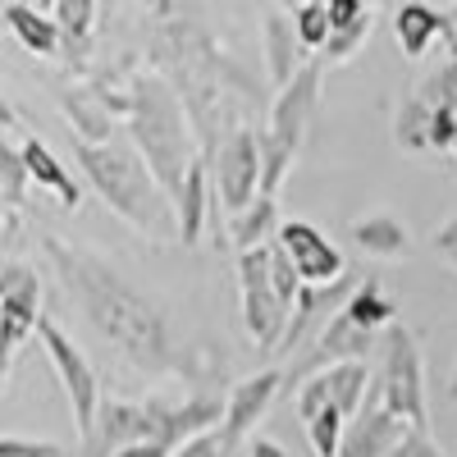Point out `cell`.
I'll use <instances>...</instances> for the list:
<instances>
[{
	"label": "cell",
	"mask_w": 457,
	"mask_h": 457,
	"mask_svg": "<svg viewBox=\"0 0 457 457\" xmlns=\"http://www.w3.org/2000/svg\"><path fill=\"white\" fill-rule=\"evenodd\" d=\"M42 252L51 256V265L60 270L64 288L73 293V302L83 307V316L96 325V334L105 343H114L137 370L146 375H165L179 366L174 357V334L165 325V316L151 307V302L129 288L120 275L110 270V265L83 247H73L55 234L42 238Z\"/></svg>",
	"instance_id": "1"
},
{
	"label": "cell",
	"mask_w": 457,
	"mask_h": 457,
	"mask_svg": "<svg viewBox=\"0 0 457 457\" xmlns=\"http://www.w3.org/2000/svg\"><path fill=\"white\" fill-rule=\"evenodd\" d=\"M73 161L83 165V174L101 193V202L120 220H129L137 234H146V238L174 234V206L165 197V187L156 183V174L142 165L137 151L114 146V142H105V146L73 142Z\"/></svg>",
	"instance_id": "2"
},
{
	"label": "cell",
	"mask_w": 457,
	"mask_h": 457,
	"mask_svg": "<svg viewBox=\"0 0 457 457\" xmlns=\"http://www.w3.org/2000/svg\"><path fill=\"white\" fill-rule=\"evenodd\" d=\"M129 129H133V151L142 156V165L156 174L165 197H174L187 165L197 161L193 133H187V110H183L179 92H170L151 73H137L133 92H129Z\"/></svg>",
	"instance_id": "3"
},
{
	"label": "cell",
	"mask_w": 457,
	"mask_h": 457,
	"mask_svg": "<svg viewBox=\"0 0 457 457\" xmlns=\"http://www.w3.org/2000/svg\"><path fill=\"white\" fill-rule=\"evenodd\" d=\"M379 403H385L407 430H430L426 411V361L421 343L407 325L385 329V385H379Z\"/></svg>",
	"instance_id": "4"
},
{
	"label": "cell",
	"mask_w": 457,
	"mask_h": 457,
	"mask_svg": "<svg viewBox=\"0 0 457 457\" xmlns=\"http://www.w3.org/2000/svg\"><path fill=\"white\" fill-rule=\"evenodd\" d=\"M37 338H42V348H46V357H51V366H55V375H60V389H64V398H69V407H73V426H79V439L87 444L92 439V430H96V407H101V379H96V370H92V361L83 357V348L73 343L55 320H37Z\"/></svg>",
	"instance_id": "5"
},
{
	"label": "cell",
	"mask_w": 457,
	"mask_h": 457,
	"mask_svg": "<svg viewBox=\"0 0 457 457\" xmlns=\"http://www.w3.org/2000/svg\"><path fill=\"white\" fill-rule=\"evenodd\" d=\"M238 312L261 353H275L288 329V307L270 284V247H256L238 256Z\"/></svg>",
	"instance_id": "6"
},
{
	"label": "cell",
	"mask_w": 457,
	"mask_h": 457,
	"mask_svg": "<svg viewBox=\"0 0 457 457\" xmlns=\"http://www.w3.org/2000/svg\"><path fill=\"white\" fill-rule=\"evenodd\" d=\"M211 187L228 215L247 211L261 197V146L252 129H228L211 146Z\"/></svg>",
	"instance_id": "7"
},
{
	"label": "cell",
	"mask_w": 457,
	"mask_h": 457,
	"mask_svg": "<svg viewBox=\"0 0 457 457\" xmlns=\"http://www.w3.org/2000/svg\"><path fill=\"white\" fill-rule=\"evenodd\" d=\"M320 79H325V64L312 60V64H302L293 73V83L284 92H275V110H270V133L279 146H288L293 156L302 151V142H307V129L316 120V101H320Z\"/></svg>",
	"instance_id": "8"
},
{
	"label": "cell",
	"mask_w": 457,
	"mask_h": 457,
	"mask_svg": "<svg viewBox=\"0 0 457 457\" xmlns=\"http://www.w3.org/2000/svg\"><path fill=\"white\" fill-rule=\"evenodd\" d=\"M275 243H279V252L293 261L297 279L307 284V288H325V284H338V279H343V252L320 234L316 224H307V220H284L279 234H275Z\"/></svg>",
	"instance_id": "9"
},
{
	"label": "cell",
	"mask_w": 457,
	"mask_h": 457,
	"mask_svg": "<svg viewBox=\"0 0 457 457\" xmlns=\"http://www.w3.org/2000/svg\"><path fill=\"white\" fill-rule=\"evenodd\" d=\"M42 320V279L28 265H0V353L14 357V348L37 334Z\"/></svg>",
	"instance_id": "10"
},
{
	"label": "cell",
	"mask_w": 457,
	"mask_h": 457,
	"mask_svg": "<svg viewBox=\"0 0 457 457\" xmlns=\"http://www.w3.org/2000/svg\"><path fill=\"white\" fill-rule=\"evenodd\" d=\"M353 275H343L338 284H325V288H307L302 284L297 302H293V312H288V329L279 338V348L275 353H302V348H312V343L320 338V329L348 307V297H353Z\"/></svg>",
	"instance_id": "11"
},
{
	"label": "cell",
	"mask_w": 457,
	"mask_h": 457,
	"mask_svg": "<svg viewBox=\"0 0 457 457\" xmlns=\"http://www.w3.org/2000/svg\"><path fill=\"white\" fill-rule=\"evenodd\" d=\"M146 439H156V430H151V416L142 403H129V398H101L96 407V430L92 439L83 444L87 457H114L120 448L129 444H146ZM161 444V439H156Z\"/></svg>",
	"instance_id": "12"
},
{
	"label": "cell",
	"mask_w": 457,
	"mask_h": 457,
	"mask_svg": "<svg viewBox=\"0 0 457 457\" xmlns=\"http://www.w3.org/2000/svg\"><path fill=\"white\" fill-rule=\"evenodd\" d=\"M279 389H284V370H261V375L243 379V385H234V389L224 394V421H220V430L228 435V444L238 448L256 430V421L270 411V403L279 398Z\"/></svg>",
	"instance_id": "13"
},
{
	"label": "cell",
	"mask_w": 457,
	"mask_h": 457,
	"mask_svg": "<svg viewBox=\"0 0 457 457\" xmlns=\"http://www.w3.org/2000/svg\"><path fill=\"white\" fill-rule=\"evenodd\" d=\"M403 430H407V426L398 421V416L379 403V398H370V403L353 416V426H348V435H343L338 457H394Z\"/></svg>",
	"instance_id": "14"
},
{
	"label": "cell",
	"mask_w": 457,
	"mask_h": 457,
	"mask_svg": "<svg viewBox=\"0 0 457 457\" xmlns=\"http://www.w3.org/2000/svg\"><path fill=\"white\" fill-rule=\"evenodd\" d=\"M394 32H398L403 55H411V60L430 55L435 42H448V55H457V28H453L448 14L435 10V5H416V0L398 5V10H394Z\"/></svg>",
	"instance_id": "15"
},
{
	"label": "cell",
	"mask_w": 457,
	"mask_h": 457,
	"mask_svg": "<svg viewBox=\"0 0 457 457\" xmlns=\"http://www.w3.org/2000/svg\"><path fill=\"white\" fill-rule=\"evenodd\" d=\"M366 348H375V334L357 329L348 316L338 312V316L320 329V338L312 343V357L293 370V379H307V375H316V370H325V366H338V361H361Z\"/></svg>",
	"instance_id": "16"
},
{
	"label": "cell",
	"mask_w": 457,
	"mask_h": 457,
	"mask_svg": "<svg viewBox=\"0 0 457 457\" xmlns=\"http://www.w3.org/2000/svg\"><path fill=\"white\" fill-rule=\"evenodd\" d=\"M174 234L179 243H202V228H206V211H211V165L193 161L183 174V183L174 187Z\"/></svg>",
	"instance_id": "17"
},
{
	"label": "cell",
	"mask_w": 457,
	"mask_h": 457,
	"mask_svg": "<svg viewBox=\"0 0 457 457\" xmlns=\"http://www.w3.org/2000/svg\"><path fill=\"white\" fill-rule=\"evenodd\" d=\"M60 114L73 129V142H87V146H105L114 133V110L92 92V87H64L60 92Z\"/></svg>",
	"instance_id": "18"
},
{
	"label": "cell",
	"mask_w": 457,
	"mask_h": 457,
	"mask_svg": "<svg viewBox=\"0 0 457 457\" xmlns=\"http://www.w3.org/2000/svg\"><path fill=\"white\" fill-rule=\"evenodd\" d=\"M19 156H23V170H28V179H32V183H42L51 197H60V206H64V211H79V202H83L79 183H73V174L55 161V151H51L42 137H23Z\"/></svg>",
	"instance_id": "19"
},
{
	"label": "cell",
	"mask_w": 457,
	"mask_h": 457,
	"mask_svg": "<svg viewBox=\"0 0 457 457\" xmlns=\"http://www.w3.org/2000/svg\"><path fill=\"white\" fill-rule=\"evenodd\" d=\"M0 23L19 37L23 51L42 55V60L60 55V28H55L51 10H37V5H23V0H10V5H0Z\"/></svg>",
	"instance_id": "20"
},
{
	"label": "cell",
	"mask_w": 457,
	"mask_h": 457,
	"mask_svg": "<svg viewBox=\"0 0 457 457\" xmlns=\"http://www.w3.org/2000/svg\"><path fill=\"white\" fill-rule=\"evenodd\" d=\"M353 243L379 261H403L411 252V234H407V224L389 211H375V215H361L353 220Z\"/></svg>",
	"instance_id": "21"
},
{
	"label": "cell",
	"mask_w": 457,
	"mask_h": 457,
	"mask_svg": "<svg viewBox=\"0 0 457 457\" xmlns=\"http://www.w3.org/2000/svg\"><path fill=\"white\" fill-rule=\"evenodd\" d=\"M329 5V42H325V60H348L366 37H370V10L361 0H325Z\"/></svg>",
	"instance_id": "22"
},
{
	"label": "cell",
	"mask_w": 457,
	"mask_h": 457,
	"mask_svg": "<svg viewBox=\"0 0 457 457\" xmlns=\"http://www.w3.org/2000/svg\"><path fill=\"white\" fill-rule=\"evenodd\" d=\"M261 37H265V69H270V83H275V92H284L293 83V73L302 69L297 64L293 19H284L279 10H270V14H265V23H261Z\"/></svg>",
	"instance_id": "23"
},
{
	"label": "cell",
	"mask_w": 457,
	"mask_h": 457,
	"mask_svg": "<svg viewBox=\"0 0 457 457\" xmlns=\"http://www.w3.org/2000/svg\"><path fill=\"white\" fill-rule=\"evenodd\" d=\"M275 234H279V206H275V197H256L247 211L228 215V243L238 247V256L256 252V247H270Z\"/></svg>",
	"instance_id": "24"
},
{
	"label": "cell",
	"mask_w": 457,
	"mask_h": 457,
	"mask_svg": "<svg viewBox=\"0 0 457 457\" xmlns=\"http://www.w3.org/2000/svg\"><path fill=\"white\" fill-rule=\"evenodd\" d=\"M343 316H348L357 329H366V334H385L389 325H398V302L379 288V279H366V284L353 288Z\"/></svg>",
	"instance_id": "25"
},
{
	"label": "cell",
	"mask_w": 457,
	"mask_h": 457,
	"mask_svg": "<svg viewBox=\"0 0 457 457\" xmlns=\"http://www.w3.org/2000/svg\"><path fill=\"white\" fill-rule=\"evenodd\" d=\"M96 14H101L96 0H60V5H51V19L60 28V51H69L73 60L87 55L92 32H96Z\"/></svg>",
	"instance_id": "26"
},
{
	"label": "cell",
	"mask_w": 457,
	"mask_h": 457,
	"mask_svg": "<svg viewBox=\"0 0 457 457\" xmlns=\"http://www.w3.org/2000/svg\"><path fill=\"white\" fill-rule=\"evenodd\" d=\"M302 426H307V444L316 448V457H338L343 435H348V421H343L334 407H320L312 416H302Z\"/></svg>",
	"instance_id": "27"
},
{
	"label": "cell",
	"mask_w": 457,
	"mask_h": 457,
	"mask_svg": "<svg viewBox=\"0 0 457 457\" xmlns=\"http://www.w3.org/2000/svg\"><path fill=\"white\" fill-rule=\"evenodd\" d=\"M394 133H398V146L403 151H430V110L416 101V92L398 105Z\"/></svg>",
	"instance_id": "28"
},
{
	"label": "cell",
	"mask_w": 457,
	"mask_h": 457,
	"mask_svg": "<svg viewBox=\"0 0 457 457\" xmlns=\"http://www.w3.org/2000/svg\"><path fill=\"white\" fill-rule=\"evenodd\" d=\"M293 37L307 51H325V42H329V5L325 0H307V5L293 10Z\"/></svg>",
	"instance_id": "29"
},
{
	"label": "cell",
	"mask_w": 457,
	"mask_h": 457,
	"mask_svg": "<svg viewBox=\"0 0 457 457\" xmlns=\"http://www.w3.org/2000/svg\"><path fill=\"white\" fill-rule=\"evenodd\" d=\"M23 187H28V170H23V156L14 146L0 142V211H10L23 202Z\"/></svg>",
	"instance_id": "30"
},
{
	"label": "cell",
	"mask_w": 457,
	"mask_h": 457,
	"mask_svg": "<svg viewBox=\"0 0 457 457\" xmlns=\"http://www.w3.org/2000/svg\"><path fill=\"white\" fill-rule=\"evenodd\" d=\"M270 284H275L279 302L293 312V302H297V293H302V279H297V270H293V261L279 252V243H270Z\"/></svg>",
	"instance_id": "31"
},
{
	"label": "cell",
	"mask_w": 457,
	"mask_h": 457,
	"mask_svg": "<svg viewBox=\"0 0 457 457\" xmlns=\"http://www.w3.org/2000/svg\"><path fill=\"white\" fill-rule=\"evenodd\" d=\"M238 448L228 444V435L215 426V430H206V435H197V439H187L183 448H174L170 457H234Z\"/></svg>",
	"instance_id": "32"
},
{
	"label": "cell",
	"mask_w": 457,
	"mask_h": 457,
	"mask_svg": "<svg viewBox=\"0 0 457 457\" xmlns=\"http://www.w3.org/2000/svg\"><path fill=\"white\" fill-rule=\"evenodd\" d=\"M394 457H448V453L435 444V435H430V430H403V439H398Z\"/></svg>",
	"instance_id": "33"
},
{
	"label": "cell",
	"mask_w": 457,
	"mask_h": 457,
	"mask_svg": "<svg viewBox=\"0 0 457 457\" xmlns=\"http://www.w3.org/2000/svg\"><path fill=\"white\" fill-rule=\"evenodd\" d=\"M0 457H64L55 444H37V439H0Z\"/></svg>",
	"instance_id": "34"
},
{
	"label": "cell",
	"mask_w": 457,
	"mask_h": 457,
	"mask_svg": "<svg viewBox=\"0 0 457 457\" xmlns=\"http://www.w3.org/2000/svg\"><path fill=\"white\" fill-rule=\"evenodd\" d=\"M430 243H435V252H444V256L457 265V215H453V220H444V224L435 228V238H430Z\"/></svg>",
	"instance_id": "35"
},
{
	"label": "cell",
	"mask_w": 457,
	"mask_h": 457,
	"mask_svg": "<svg viewBox=\"0 0 457 457\" xmlns=\"http://www.w3.org/2000/svg\"><path fill=\"white\" fill-rule=\"evenodd\" d=\"M114 457H170V448L156 444V439H146V444H129V448H120Z\"/></svg>",
	"instance_id": "36"
},
{
	"label": "cell",
	"mask_w": 457,
	"mask_h": 457,
	"mask_svg": "<svg viewBox=\"0 0 457 457\" xmlns=\"http://www.w3.org/2000/svg\"><path fill=\"white\" fill-rule=\"evenodd\" d=\"M247 457H288V448L275 439H247Z\"/></svg>",
	"instance_id": "37"
},
{
	"label": "cell",
	"mask_w": 457,
	"mask_h": 457,
	"mask_svg": "<svg viewBox=\"0 0 457 457\" xmlns=\"http://www.w3.org/2000/svg\"><path fill=\"white\" fill-rule=\"evenodd\" d=\"M10 129H19V110L10 105L5 87H0V133H10Z\"/></svg>",
	"instance_id": "38"
},
{
	"label": "cell",
	"mask_w": 457,
	"mask_h": 457,
	"mask_svg": "<svg viewBox=\"0 0 457 457\" xmlns=\"http://www.w3.org/2000/svg\"><path fill=\"white\" fill-rule=\"evenodd\" d=\"M5 385H10V357L0 353V394H5Z\"/></svg>",
	"instance_id": "39"
},
{
	"label": "cell",
	"mask_w": 457,
	"mask_h": 457,
	"mask_svg": "<svg viewBox=\"0 0 457 457\" xmlns=\"http://www.w3.org/2000/svg\"><path fill=\"white\" fill-rule=\"evenodd\" d=\"M10 228H14V215H5V211H0V238H5Z\"/></svg>",
	"instance_id": "40"
},
{
	"label": "cell",
	"mask_w": 457,
	"mask_h": 457,
	"mask_svg": "<svg viewBox=\"0 0 457 457\" xmlns=\"http://www.w3.org/2000/svg\"><path fill=\"white\" fill-rule=\"evenodd\" d=\"M448 403H457V370H453V379H448Z\"/></svg>",
	"instance_id": "41"
},
{
	"label": "cell",
	"mask_w": 457,
	"mask_h": 457,
	"mask_svg": "<svg viewBox=\"0 0 457 457\" xmlns=\"http://www.w3.org/2000/svg\"><path fill=\"white\" fill-rule=\"evenodd\" d=\"M448 23H453V28H457V5H453V10H448Z\"/></svg>",
	"instance_id": "42"
},
{
	"label": "cell",
	"mask_w": 457,
	"mask_h": 457,
	"mask_svg": "<svg viewBox=\"0 0 457 457\" xmlns=\"http://www.w3.org/2000/svg\"><path fill=\"white\" fill-rule=\"evenodd\" d=\"M453 156H457V137H453Z\"/></svg>",
	"instance_id": "43"
}]
</instances>
